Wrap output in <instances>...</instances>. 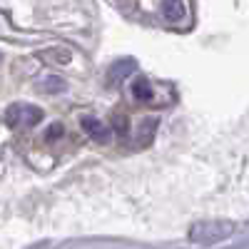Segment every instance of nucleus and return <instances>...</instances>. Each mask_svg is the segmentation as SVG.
<instances>
[{
  "mask_svg": "<svg viewBox=\"0 0 249 249\" xmlns=\"http://www.w3.org/2000/svg\"><path fill=\"white\" fill-rule=\"evenodd\" d=\"M152 85H150V80L147 77H137L135 82H132V97L137 100V102H150L152 100Z\"/></svg>",
  "mask_w": 249,
  "mask_h": 249,
  "instance_id": "0eeeda50",
  "label": "nucleus"
},
{
  "mask_svg": "<svg viewBox=\"0 0 249 249\" xmlns=\"http://www.w3.org/2000/svg\"><path fill=\"white\" fill-rule=\"evenodd\" d=\"M62 135H65V127H62L60 122H55V124H50V130L45 132V140L53 142V140H57V137H62Z\"/></svg>",
  "mask_w": 249,
  "mask_h": 249,
  "instance_id": "9b49d317",
  "label": "nucleus"
},
{
  "mask_svg": "<svg viewBox=\"0 0 249 249\" xmlns=\"http://www.w3.org/2000/svg\"><path fill=\"white\" fill-rule=\"evenodd\" d=\"M40 90H43V92H50V95L62 92V90H65V80L57 77V75H50V77H45V80H43V85H40Z\"/></svg>",
  "mask_w": 249,
  "mask_h": 249,
  "instance_id": "6e6552de",
  "label": "nucleus"
},
{
  "mask_svg": "<svg viewBox=\"0 0 249 249\" xmlns=\"http://www.w3.org/2000/svg\"><path fill=\"white\" fill-rule=\"evenodd\" d=\"M162 15L170 20V23H179L187 15V8L182 0H162Z\"/></svg>",
  "mask_w": 249,
  "mask_h": 249,
  "instance_id": "39448f33",
  "label": "nucleus"
},
{
  "mask_svg": "<svg viewBox=\"0 0 249 249\" xmlns=\"http://www.w3.org/2000/svg\"><path fill=\"white\" fill-rule=\"evenodd\" d=\"M135 68H137V65H135V60H132V57H127V60H117L115 65H110V70H107V85H110V88L120 85L124 77L135 72Z\"/></svg>",
  "mask_w": 249,
  "mask_h": 249,
  "instance_id": "20e7f679",
  "label": "nucleus"
},
{
  "mask_svg": "<svg viewBox=\"0 0 249 249\" xmlns=\"http://www.w3.org/2000/svg\"><path fill=\"white\" fill-rule=\"evenodd\" d=\"M232 232V224H197L192 227L190 239L192 242H217Z\"/></svg>",
  "mask_w": 249,
  "mask_h": 249,
  "instance_id": "7ed1b4c3",
  "label": "nucleus"
},
{
  "mask_svg": "<svg viewBox=\"0 0 249 249\" xmlns=\"http://www.w3.org/2000/svg\"><path fill=\"white\" fill-rule=\"evenodd\" d=\"M112 127H115V132H117L120 137H127V135H130V120H127V117H122V115H115Z\"/></svg>",
  "mask_w": 249,
  "mask_h": 249,
  "instance_id": "9d476101",
  "label": "nucleus"
},
{
  "mask_svg": "<svg viewBox=\"0 0 249 249\" xmlns=\"http://www.w3.org/2000/svg\"><path fill=\"white\" fill-rule=\"evenodd\" d=\"M140 124H142V127H140V140L142 142H150L152 135H155V130H157V120L150 117V120H142Z\"/></svg>",
  "mask_w": 249,
  "mask_h": 249,
  "instance_id": "1a4fd4ad",
  "label": "nucleus"
},
{
  "mask_svg": "<svg viewBox=\"0 0 249 249\" xmlns=\"http://www.w3.org/2000/svg\"><path fill=\"white\" fill-rule=\"evenodd\" d=\"M40 120H43V110H40L37 105H30V102H15V105H10L3 112V122L10 130L33 127V124H37Z\"/></svg>",
  "mask_w": 249,
  "mask_h": 249,
  "instance_id": "f257e3e1",
  "label": "nucleus"
},
{
  "mask_svg": "<svg viewBox=\"0 0 249 249\" xmlns=\"http://www.w3.org/2000/svg\"><path fill=\"white\" fill-rule=\"evenodd\" d=\"M0 60H3V55H0Z\"/></svg>",
  "mask_w": 249,
  "mask_h": 249,
  "instance_id": "f8f14e48",
  "label": "nucleus"
},
{
  "mask_svg": "<svg viewBox=\"0 0 249 249\" xmlns=\"http://www.w3.org/2000/svg\"><path fill=\"white\" fill-rule=\"evenodd\" d=\"M80 127H82V132H85L92 142H97V144H107L112 140L110 124H105V122L97 120V117H82L80 120Z\"/></svg>",
  "mask_w": 249,
  "mask_h": 249,
  "instance_id": "f03ea898",
  "label": "nucleus"
},
{
  "mask_svg": "<svg viewBox=\"0 0 249 249\" xmlns=\"http://www.w3.org/2000/svg\"><path fill=\"white\" fill-rule=\"evenodd\" d=\"M40 57L53 62V65H68V62L72 60V53L68 48H50V50H43L40 53Z\"/></svg>",
  "mask_w": 249,
  "mask_h": 249,
  "instance_id": "423d86ee",
  "label": "nucleus"
}]
</instances>
